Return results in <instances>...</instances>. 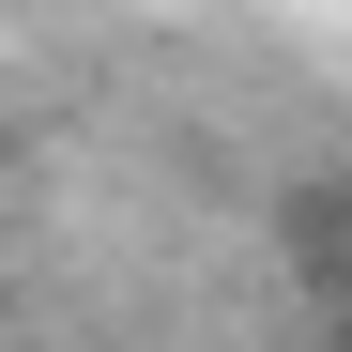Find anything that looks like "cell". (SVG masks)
Here are the masks:
<instances>
[{"mask_svg":"<svg viewBox=\"0 0 352 352\" xmlns=\"http://www.w3.org/2000/svg\"><path fill=\"white\" fill-rule=\"evenodd\" d=\"M337 352H352V307H337Z\"/></svg>","mask_w":352,"mask_h":352,"instance_id":"6da1fadb","label":"cell"}]
</instances>
